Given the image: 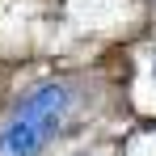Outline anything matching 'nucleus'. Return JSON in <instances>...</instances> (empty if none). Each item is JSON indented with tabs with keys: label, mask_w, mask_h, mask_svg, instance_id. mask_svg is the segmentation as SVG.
<instances>
[{
	"label": "nucleus",
	"mask_w": 156,
	"mask_h": 156,
	"mask_svg": "<svg viewBox=\"0 0 156 156\" xmlns=\"http://www.w3.org/2000/svg\"><path fill=\"white\" fill-rule=\"evenodd\" d=\"M68 105H72V93L59 80L30 89L21 105L9 114V122L0 127V156H42L51 139L63 131Z\"/></svg>",
	"instance_id": "obj_1"
}]
</instances>
